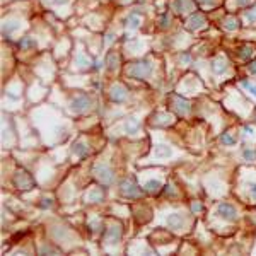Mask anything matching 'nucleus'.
<instances>
[{
  "instance_id": "1",
  "label": "nucleus",
  "mask_w": 256,
  "mask_h": 256,
  "mask_svg": "<svg viewBox=\"0 0 256 256\" xmlns=\"http://www.w3.org/2000/svg\"><path fill=\"white\" fill-rule=\"evenodd\" d=\"M152 62L149 58H144V60H138L137 63H133L131 67L127 69V74L128 77H133V79H145L152 74Z\"/></svg>"
},
{
  "instance_id": "2",
  "label": "nucleus",
  "mask_w": 256,
  "mask_h": 256,
  "mask_svg": "<svg viewBox=\"0 0 256 256\" xmlns=\"http://www.w3.org/2000/svg\"><path fill=\"white\" fill-rule=\"evenodd\" d=\"M94 174L103 184H113L115 181V174H113V169L106 164H96L94 166Z\"/></svg>"
},
{
  "instance_id": "3",
  "label": "nucleus",
  "mask_w": 256,
  "mask_h": 256,
  "mask_svg": "<svg viewBox=\"0 0 256 256\" xmlns=\"http://www.w3.org/2000/svg\"><path fill=\"white\" fill-rule=\"evenodd\" d=\"M92 106V101L87 94H77L70 103V110L75 113H84Z\"/></svg>"
},
{
  "instance_id": "4",
  "label": "nucleus",
  "mask_w": 256,
  "mask_h": 256,
  "mask_svg": "<svg viewBox=\"0 0 256 256\" xmlns=\"http://www.w3.org/2000/svg\"><path fill=\"white\" fill-rule=\"evenodd\" d=\"M217 213H219L222 219H225V220L238 219V210H236V207L231 205V203H220V205L217 207Z\"/></svg>"
},
{
  "instance_id": "5",
  "label": "nucleus",
  "mask_w": 256,
  "mask_h": 256,
  "mask_svg": "<svg viewBox=\"0 0 256 256\" xmlns=\"http://www.w3.org/2000/svg\"><path fill=\"white\" fill-rule=\"evenodd\" d=\"M120 191H122V195H125V197H128V198H138L142 195V191L137 188V184H135L133 181H130V179L122 181Z\"/></svg>"
},
{
  "instance_id": "6",
  "label": "nucleus",
  "mask_w": 256,
  "mask_h": 256,
  "mask_svg": "<svg viewBox=\"0 0 256 256\" xmlns=\"http://www.w3.org/2000/svg\"><path fill=\"white\" fill-rule=\"evenodd\" d=\"M207 19L203 16V12H193L186 21V28L191 29V31H197V29H202L205 26Z\"/></svg>"
},
{
  "instance_id": "7",
  "label": "nucleus",
  "mask_w": 256,
  "mask_h": 256,
  "mask_svg": "<svg viewBox=\"0 0 256 256\" xmlns=\"http://www.w3.org/2000/svg\"><path fill=\"white\" fill-rule=\"evenodd\" d=\"M14 184L17 188H22V190H29L33 186V178L26 171H19L14 176Z\"/></svg>"
},
{
  "instance_id": "8",
  "label": "nucleus",
  "mask_w": 256,
  "mask_h": 256,
  "mask_svg": "<svg viewBox=\"0 0 256 256\" xmlns=\"http://www.w3.org/2000/svg\"><path fill=\"white\" fill-rule=\"evenodd\" d=\"M171 7H172V9H174L178 14L190 12V10H193V9H195L193 0H172Z\"/></svg>"
},
{
  "instance_id": "9",
  "label": "nucleus",
  "mask_w": 256,
  "mask_h": 256,
  "mask_svg": "<svg viewBox=\"0 0 256 256\" xmlns=\"http://www.w3.org/2000/svg\"><path fill=\"white\" fill-rule=\"evenodd\" d=\"M127 96H128V92H127V89L123 87L122 84L113 85V89H111V92H110V97H111L113 103H123V101L127 99Z\"/></svg>"
},
{
  "instance_id": "10",
  "label": "nucleus",
  "mask_w": 256,
  "mask_h": 256,
  "mask_svg": "<svg viewBox=\"0 0 256 256\" xmlns=\"http://www.w3.org/2000/svg\"><path fill=\"white\" fill-rule=\"evenodd\" d=\"M142 24V16L138 10H131L130 16L127 17V28L130 29V31H135V29H138Z\"/></svg>"
},
{
  "instance_id": "11",
  "label": "nucleus",
  "mask_w": 256,
  "mask_h": 256,
  "mask_svg": "<svg viewBox=\"0 0 256 256\" xmlns=\"http://www.w3.org/2000/svg\"><path fill=\"white\" fill-rule=\"evenodd\" d=\"M21 29V22L19 21H3L2 24V36L3 38H9L12 33H16Z\"/></svg>"
},
{
  "instance_id": "12",
  "label": "nucleus",
  "mask_w": 256,
  "mask_h": 256,
  "mask_svg": "<svg viewBox=\"0 0 256 256\" xmlns=\"http://www.w3.org/2000/svg\"><path fill=\"white\" fill-rule=\"evenodd\" d=\"M172 101H174V110L178 111L179 115H188V113H190L191 106H190L188 101H184L178 96H172Z\"/></svg>"
},
{
  "instance_id": "13",
  "label": "nucleus",
  "mask_w": 256,
  "mask_h": 256,
  "mask_svg": "<svg viewBox=\"0 0 256 256\" xmlns=\"http://www.w3.org/2000/svg\"><path fill=\"white\" fill-rule=\"evenodd\" d=\"M120 239H122V227H120V225H111L106 234V241L110 244H116Z\"/></svg>"
},
{
  "instance_id": "14",
  "label": "nucleus",
  "mask_w": 256,
  "mask_h": 256,
  "mask_svg": "<svg viewBox=\"0 0 256 256\" xmlns=\"http://www.w3.org/2000/svg\"><path fill=\"white\" fill-rule=\"evenodd\" d=\"M168 224L171 225L172 229H181L184 224V217L181 213H171V215L168 217Z\"/></svg>"
},
{
  "instance_id": "15",
  "label": "nucleus",
  "mask_w": 256,
  "mask_h": 256,
  "mask_svg": "<svg viewBox=\"0 0 256 256\" xmlns=\"http://www.w3.org/2000/svg\"><path fill=\"white\" fill-rule=\"evenodd\" d=\"M19 48L21 50H33V48H36V40L33 36H22L19 40Z\"/></svg>"
},
{
  "instance_id": "16",
  "label": "nucleus",
  "mask_w": 256,
  "mask_h": 256,
  "mask_svg": "<svg viewBox=\"0 0 256 256\" xmlns=\"http://www.w3.org/2000/svg\"><path fill=\"white\" fill-rule=\"evenodd\" d=\"M239 26H241L239 19H236V17H232V16L224 19V29H225V31H238Z\"/></svg>"
},
{
  "instance_id": "17",
  "label": "nucleus",
  "mask_w": 256,
  "mask_h": 256,
  "mask_svg": "<svg viewBox=\"0 0 256 256\" xmlns=\"http://www.w3.org/2000/svg\"><path fill=\"white\" fill-rule=\"evenodd\" d=\"M253 55H255V46L253 44H243V46L239 48V58L248 60V58H251Z\"/></svg>"
},
{
  "instance_id": "18",
  "label": "nucleus",
  "mask_w": 256,
  "mask_h": 256,
  "mask_svg": "<svg viewBox=\"0 0 256 256\" xmlns=\"http://www.w3.org/2000/svg\"><path fill=\"white\" fill-rule=\"evenodd\" d=\"M171 154H172L171 147H168V145H157L156 147L157 159H168V157H171Z\"/></svg>"
},
{
  "instance_id": "19",
  "label": "nucleus",
  "mask_w": 256,
  "mask_h": 256,
  "mask_svg": "<svg viewBox=\"0 0 256 256\" xmlns=\"http://www.w3.org/2000/svg\"><path fill=\"white\" fill-rule=\"evenodd\" d=\"M225 70H227V63H225L224 60L217 58L212 62V72L213 74H224Z\"/></svg>"
},
{
  "instance_id": "20",
  "label": "nucleus",
  "mask_w": 256,
  "mask_h": 256,
  "mask_svg": "<svg viewBox=\"0 0 256 256\" xmlns=\"http://www.w3.org/2000/svg\"><path fill=\"white\" fill-rule=\"evenodd\" d=\"M74 154L77 157H81V159H85L89 156V147L84 144H77L74 147Z\"/></svg>"
},
{
  "instance_id": "21",
  "label": "nucleus",
  "mask_w": 256,
  "mask_h": 256,
  "mask_svg": "<svg viewBox=\"0 0 256 256\" xmlns=\"http://www.w3.org/2000/svg\"><path fill=\"white\" fill-rule=\"evenodd\" d=\"M75 62H77L79 67H84V69H89V67H91V60L82 53V51H79L77 53V56H75Z\"/></svg>"
},
{
  "instance_id": "22",
  "label": "nucleus",
  "mask_w": 256,
  "mask_h": 256,
  "mask_svg": "<svg viewBox=\"0 0 256 256\" xmlns=\"http://www.w3.org/2000/svg\"><path fill=\"white\" fill-rule=\"evenodd\" d=\"M161 186H163V183H161L159 179H149L144 188L147 191H157V190H161Z\"/></svg>"
},
{
  "instance_id": "23",
  "label": "nucleus",
  "mask_w": 256,
  "mask_h": 256,
  "mask_svg": "<svg viewBox=\"0 0 256 256\" xmlns=\"http://www.w3.org/2000/svg\"><path fill=\"white\" fill-rule=\"evenodd\" d=\"M138 125H140V123H138V120L130 118L127 122V131H128V133H137V131H138Z\"/></svg>"
},
{
  "instance_id": "24",
  "label": "nucleus",
  "mask_w": 256,
  "mask_h": 256,
  "mask_svg": "<svg viewBox=\"0 0 256 256\" xmlns=\"http://www.w3.org/2000/svg\"><path fill=\"white\" fill-rule=\"evenodd\" d=\"M118 55L116 53H110L108 55V58H106V63H108V69L110 70H115L116 67H118Z\"/></svg>"
},
{
  "instance_id": "25",
  "label": "nucleus",
  "mask_w": 256,
  "mask_h": 256,
  "mask_svg": "<svg viewBox=\"0 0 256 256\" xmlns=\"http://www.w3.org/2000/svg\"><path fill=\"white\" fill-rule=\"evenodd\" d=\"M244 17L248 19V22L255 24V22H256V7H250V9H246V12H244Z\"/></svg>"
},
{
  "instance_id": "26",
  "label": "nucleus",
  "mask_w": 256,
  "mask_h": 256,
  "mask_svg": "<svg viewBox=\"0 0 256 256\" xmlns=\"http://www.w3.org/2000/svg\"><path fill=\"white\" fill-rule=\"evenodd\" d=\"M220 142H222V144H225V145H236V138L232 137L231 133H227V131H225V133H222Z\"/></svg>"
},
{
  "instance_id": "27",
  "label": "nucleus",
  "mask_w": 256,
  "mask_h": 256,
  "mask_svg": "<svg viewBox=\"0 0 256 256\" xmlns=\"http://www.w3.org/2000/svg\"><path fill=\"white\" fill-rule=\"evenodd\" d=\"M241 85H243L244 89H248L253 96H256V84H251V82H248V81H243L241 82Z\"/></svg>"
},
{
  "instance_id": "28",
  "label": "nucleus",
  "mask_w": 256,
  "mask_h": 256,
  "mask_svg": "<svg viewBox=\"0 0 256 256\" xmlns=\"http://www.w3.org/2000/svg\"><path fill=\"white\" fill-rule=\"evenodd\" d=\"M87 200L99 202V200H103V195H101V191H91V193L87 195Z\"/></svg>"
},
{
  "instance_id": "29",
  "label": "nucleus",
  "mask_w": 256,
  "mask_h": 256,
  "mask_svg": "<svg viewBox=\"0 0 256 256\" xmlns=\"http://www.w3.org/2000/svg\"><path fill=\"white\" fill-rule=\"evenodd\" d=\"M243 157H244L246 161H255V159H256V152H255L253 149H246V150L243 152Z\"/></svg>"
},
{
  "instance_id": "30",
  "label": "nucleus",
  "mask_w": 256,
  "mask_h": 256,
  "mask_svg": "<svg viewBox=\"0 0 256 256\" xmlns=\"http://www.w3.org/2000/svg\"><path fill=\"white\" fill-rule=\"evenodd\" d=\"M43 2L48 5H65V3H69V0H43Z\"/></svg>"
},
{
  "instance_id": "31",
  "label": "nucleus",
  "mask_w": 256,
  "mask_h": 256,
  "mask_svg": "<svg viewBox=\"0 0 256 256\" xmlns=\"http://www.w3.org/2000/svg\"><path fill=\"white\" fill-rule=\"evenodd\" d=\"M236 3H238L239 9H246V7H250L253 3V0H236Z\"/></svg>"
},
{
  "instance_id": "32",
  "label": "nucleus",
  "mask_w": 256,
  "mask_h": 256,
  "mask_svg": "<svg viewBox=\"0 0 256 256\" xmlns=\"http://www.w3.org/2000/svg\"><path fill=\"white\" fill-rule=\"evenodd\" d=\"M198 2V5H202V7H207V5H212L215 0H197Z\"/></svg>"
},
{
  "instance_id": "33",
  "label": "nucleus",
  "mask_w": 256,
  "mask_h": 256,
  "mask_svg": "<svg viewBox=\"0 0 256 256\" xmlns=\"http://www.w3.org/2000/svg\"><path fill=\"white\" fill-rule=\"evenodd\" d=\"M248 70H250V72L253 74V75H256V60L250 62V65H248Z\"/></svg>"
},
{
  "instance_id": "34",
  "label": "nucleus",
  "mask_w": 256,
  "mask_h": 256,
  "mask_svg": "<svg viewBox=\"0 0 256 256\" xmlns=\"http://www.w3.org/2000/svg\"><path fill=\"white\" fill-rule=\"evenodd\" d=\"M41 253H58V250H53V248H50V246H44V248H41Z\"/></svg>"
},
{
  "instance_id": "35",
  "label": "nucleus",
  "mask_w": 256,
  "mask_h": 256,
  "mask_svg": "<svg viewBox=\"0 0 256 256\" xmlns=\"http://www.w3.org/2000/svg\"><path fill=\"white\" fill-rule=\"evenodd\" d=\"M191 209H193V212H200L203 207H202V203H193V205H191Z\"/></svg>"
},
{
  "instance_id": "36",
  "label": "nucleus",
  "mask_w": 256,
  "mask_h": 256,
  "mask_svg": "<svg viewBox=\"0 0 256 256\" xmlns=\"http://www.w3.org/2000/svg\"><path fill=\"white\" fill-rule=\"evenodd\" d=\"M244 133H246V135H253L255 130H253V128H251L250 125H246V127H244Z\"/></svg>"
},
{
  "instance_id": "37",
  "label": "nucleus",
  "mask_w": 256,
  "mask_h": 256,
  "mask_svg": "<svg viewBox=\"0 0 256 256\" xmlns=\"http://www.w3.org/2000/svg\"><path fill=\"white\" fill-rule=\"evenodd\" d=\"M191 60V56H190V53H183L181 55V62H184V63H188Z\"/></svg>"
},
{
  "instance_id": "38",
  "label": "nucleus",
  "mask_w": 256,
  "mask_h": 256,
  "mask_svg": "<svg viewBox=\"0 0 256 256\" xmlns=\"http://www.w3.org/2000/svg\"><path fill=\"white\" fill-rule=\"evenodd\" d=\"M251 195L256 198V184H251Z\"/></svg>"
}]
</instances>
